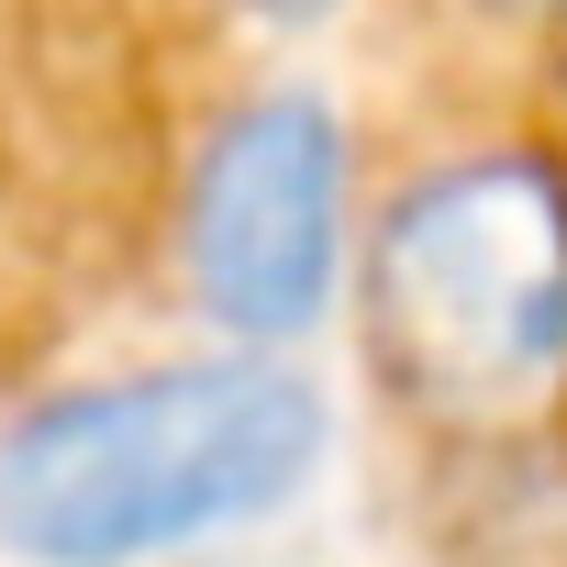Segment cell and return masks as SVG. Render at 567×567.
<instances>
[{
	"label": "cell",
	"mask_w": 567,
	"mask_h": 567,
	"mask_svg": "<svg viewBox=\"0 0 567 567\" xmlns=\"http://www.w3.org/2000/svg\"><path fill=\"white\" fill-rule=\"evenodd\" d=\"M323 456V401L278 357H200L68 390L0 434V545L23 567H145L267 523Z\"/></svg>",
	"instance_id": "6da1fadb"
},
{
	"label": "cell",
	"mask_w": 567,
	"mask_h": 567,
	"mask_svg": "<svg viewBox=\"0 0 567 567\" xmlns=\"http://www.w3.org/2000/svg\"><path fill=\"white\" fill-rule=\"evenodd\" d=\"M379 357L434 412H523L567 379V178L467 156L390 200L368 256Z\"/></svg>",
	"instance_id": "7a4b0ae2"
},
{
	"label": "cell",
	"mask_w": 567,
	"mask_h": 567,
	"mask_svg": "<svg viewBox=\"0 0 567 567\" xmlns=\"http://www.w3.org/2000/svg\"><path fill=\"white\" fill-rule=\"evenodd\" d=\"M334 223H346V134L323 101L278 90L245 101L189 189V278L212 323L256 357V346H290L323 290H334Z\"/></svg>",
	"instance_id": "3957f363"
},
{
	"label": "cell",
	"mask_w": 567,
	"mask_h": 567,
	"mask_svg": "<svg viewBox=\"0 0 567 567\" xmlns=\"http://www.w3.org/2000/svg\"><path fill=\"white\" fill-rule=\"evenodd\" d=\"M256 12H267V23H323L334 0H256Z\"/></svg>",
	"instance_id": "277c9868"
}]
</instances>
